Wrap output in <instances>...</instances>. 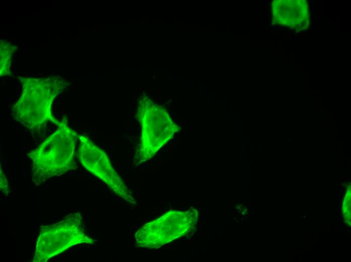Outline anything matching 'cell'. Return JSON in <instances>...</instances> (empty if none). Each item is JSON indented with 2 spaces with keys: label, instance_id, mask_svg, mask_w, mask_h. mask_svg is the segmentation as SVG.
<instances>
[{
  "label": "cell",
  "instance_id": "2",
  "mask_svg": "<svg viewBox=\"0 0 351 262\" xmlns=\"http://www.w3.org/2000/svg\"><path fill=\"white\" fill-rule=\"evenodd\" d=\"M56 131L27 156L31 181L38 185L46 180L75 169L77 133L63 120Z\"/></svg>",
  "mask_w": 351,
  "mask_h": 262
},
{
  "label": "cell",
  "instance_id": "5",
  "mask_svg": "<svg viewBox=\"0 0 351 262\" xmlns=\"http://www.w3.org/2000/svg\"><path fill=\"white\" fill-rule=\"evenodd\" d=\"M79 158L85 168L103 181L116 194L131 205L136 202L131 191L112 167L106 154L88 137H79Z\"/></svg>",
  "mask_w": 351,
  "mask_h": 262
},
{
  "label": "cell",
  "instance_id": "4",
  "mask_svg": "<svg viewBox=\"0 0 351 262\" xmlns=\"http://www.w3.org/2000/svg\"><path fill=\"white\" fill-rule=\"evenodd\" d=\"M196 212L170 211L143 225L136 233L138 248H158L189 233L196 221Z\"/></svg>",
  "mask_w": 351,
  "mask_h": 262
},
{
  "label": "cell",
  "instance_id": "1",
  "mask_svg": "<svg viewBox=\"0 0 351 262\" xmlns=\"http://www.w3.org/2000/svg\"><path fill=\"white\" fill-rule=\"evenodd\" d=\"M23 93L12 108L15 120L31 132L37 133L48 122L58 126L61 121L52 115L53 100L69 85L62 77L20 78Z\"/></svg>",
  "mask_w": 351,
  "mask_h": 262
},
{
  "label": "cell",
  "instance_id": "6",
  "mask_svg": "<svg viewBox=\"0 0 351 262\" xmlns=\"http://www.w3.org/2000/svg\"><path fill=\"white\" fill-rule=\"evenodd\" d=\"M139 106L138 119L142 127L141 144L136 154V160L144 162L152 157L165 142L161 137L162 127L158 114V107L150 100H144Z\"/></svg>",
  "mask_w": 351,
  "mask_h": 262
},
{
  "label": "cell",
  "instance_id": "7",
  "mask_svg": "<svg viewBox=\"0 0 351 262\" xmlns=\"http://www.w3.org/2000/svg\"><path fill=\"white\" fill-rule=\"evenodd\" d=\"M274 24L288 27L296 31L308 28L309 25L308 4L305 0H275L271 3Z\"/></svg>",
  "mask_w": 351,
  "mask_h": 262
},
{
  "label": "cell",
  "instance_id": "8",
  "mask_svg": "<svg viewBox=\"0 0 351 262\" xmlns=\"http://www.w3.org/2000/svg\"><path fill=\"white\" fill-rule=\"evenodd\" d=\"M15 51V46L9 42H1V76L10 74L12 57Z\"/></svg>",
  "mask_w": 351,
  "mask_h": 262
},
{
  "label": "cell",
  "instance_id": "9",
  "mask_svg": "<svg viewBox=\"0 0 351 262\" xmlns=\"http://www.w3.org/2000/svg\"><path fill=\"white\" fill-rule=\"evenodd\" d=\"M1 189L2 192L7 194L8 192L9 186L7 180L3 172L1 169Z\"/></svg>",
  "mask_w": 351,
  "mask_h": 262
},
{
  "label": "cell",
  "instance_id": "3",
  "mask_svg": "<svg viewBox=\"0 0 351 262\" xmlns=\"http://www.w3.org/2000/svg\"><path fill=\"white\" fill-rule=\"evenodd\" d=\"M94 242L84 232L80 213L70 214L58 222L40 227L32 261L46 262L75 245Z\"/></svg>",
  "mask_w": 351,
  "mask_h": 262
}]
</instances>
